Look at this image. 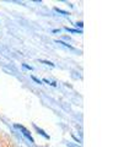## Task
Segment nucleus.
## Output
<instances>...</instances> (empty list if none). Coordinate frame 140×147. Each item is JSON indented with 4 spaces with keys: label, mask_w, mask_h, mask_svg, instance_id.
<instances>
[{
    "label": "nucleus",
    "mask_w": 140,
    "mask_h": 147,
    "mask_svg": "<svg viewBox=\"0 0 140 147\" xmlns=\"http://www.w3.org/2000/svg\"><path fill=\"white\" fill-rule=\"evenodd\" d=\"M55 42H57V43H59V44H63L64 47H68V48H71V49H73V47H71V45H69V44H67V43H64V42H62V40H55Z\"/></svg>",
    "instance_id": "39448f33"
},
{
    "label": "nucleus",
    "mask_w": 140,
    "mask_h": 147,
    "mask_svg": "<svg viewBox=\"0 0 140 147\" xmlns=\"http://www.w3.org/2000/svg\"><path fill=\"white\" fill-rule=\"evenodd\" d=\"M35 129H36V131H37V132H38V134H39V135H43V136L46 137V139H49V136H48V135H47V134H46V132H44L43 130H42V129H39L38 126H35Z\"/></svg>",
    "instance_id": "f03ea898"
},
{
    "label": "nucleus",
    "mask_w": 140,
    "mask_h": 147,
    "mask_svg": "<svg viewBox=\"0 0 140 147\" xmlns=\"http://www.w3.org/2000/svg\"><path fill=\"white\" fill-rule=\"evenodd\" d=\"M23 66H25L26 69H29V70H32V67H31V66H29V65H26V64H23Z\"/></svg>",
    "instance_id": "1a4fd4ad"
},
{
    "label": "nucleus",
    "mask_w": 140,
    "mask_h": 147,
    "mask_svg": "<svg viewBox=\"0 0 140 147\" xmlns=\"http://www.w3.org/2000/svg\"><path fill=\"white\" fill-rule=\"evenodd\" d=\"M55 11L59 12V13H64V15H68V11H64V10H60V9H55Z\"/></svg>",
    "instance_id": "423d86ee"
},
{
    "label": "nucleus",
    "mask_w": 140,
    "mask_h": 147,
    "mask_svg": "<svg viewBox=\"0 0 140 147\" xmlns=\"http://www.w3.org/2000/svg\"><path fill=\"white\" fill-rule=\"evenodd\" d=\"M42 64H46V65H48V66H52V67H54V64L53 63H50V61H47V60H42V59H41V60H39Z\"/></svg>",
    "instance_id": "7ed1b4c3"
},
{
    "label": "nucleus",
    "mask_w": 140,
    "mask_h": 147,
    "mask_svg": "<svg viewBox=\"0 0 140 147\" xmlns=\"http://www.w3.org/2000/svg\"><path fill=\"white\" fill-rule=\"evenodd\" d=\"M67 30L68 32H73V33H81V31H79V30H73V28H69V27H67Z\"/></svg>",
    "instance_id": "20e7f679"
},
{
    "label": "nucleus",
    "mask_w": 140,
    "mask_h": 147,
    "mask_svg": "<svg viewBox=\"0 0 140 147\" xmlns=\"http://www.w3.org/2000/svg\"><path fill=\"white\" fill-rule=\"evenodd\" d=\"M32 80H33L35 82H37V84H39V85L42 84V81H41V80H38V79H37V77H35V76H32Z\"/></svg>",
    "instance_id": "0eeeda50"
},
{
    "label": "nucleus",
    "mask_w": 140,
    "mask_h": 147,
    "mask_svg": "<svg viewBox=\"0 0 140 147\" xmlns=\"http://www.w3.org/2000/svg\"><path fill=\"white\" fill-rule=\"evenodd\" d=\"M76 26L77 27H81V28H82V22H76Z\"/></svg>",
    "instance_id": "6e6552de"
},
{
    "label": "nucleus",
    "mask_w": 140,
    "mask_h": 147,
    "mask_svg": "<svg viewBox=\"0 0 140 147\" xmlns=\"http://www.w3.org/2000/svg\"><path fill=\"white\" fill-rule=\"evenodd\" d=\"M15 127H16V129H20L22 134L25 135V136H26L27 139H29V140H30L31 142H33V137H32V135L30 134V131L27 130V129H26L25 126H23V125H20V124H15Z\"/></svg>",
    "instance_id": "f257e3e1"
}]
</instances>
